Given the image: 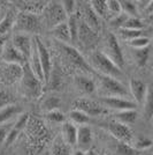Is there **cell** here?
Listing matches in <instances>:
<instances>
[{
  "label": "cell",
  "mask_w": 153,
  "mask_h": 155,
  "mask_svg": "<svg viewBox=\"0 0 153 155\" xmlns=\"http://www.w3.org/2000/svg\"><path fill=\"white\" fill-rule=\"evenodd\" d=\"M120 6H121V12L123 14H126L128 18H137L138 7H137L136 1L122 0V1H120Z\"/></svg>",
  "instance_id": "obj_27"
},
{
  "label": "cell",
  "mask_w": 153,
  "mask_h": 155,
  "mask_svg": "<svg viewBox=\"0 0 153 155\" xmlns=\"http://www.w3.org/2000/svg\"><path fill=\"white\" fill-rule=\"evenodd\" d=\"M52 155H70V146H68L62 138H57L52 145Z\"/></svg>",
  "instance_id": "obj_26"
},
{
  "label": "cell",
  "mask_w": 153,
  "mask_h": 155,
  "mask_svg": "<svg viewBox=\"0 0 153 155\" xmlns=\"http://www.w3.org/2000/svg\"><path fill=\"white\" fill-rule=\"evenodd\" d=\"M43 13H44L46 23L51 28H53V27L59 25V23H62V22L67 21V16L64 14V9H62L61 4L57 2V1L47 2V5L45 6Z\"/></svg>",
  "instance_id": "obj_8"
},
{
  "label": "cell",
  "mask_w": 153,
  "mask_h": 155,
  "mask_svg": "<svg viewBox=\"0 0 153 155\" xmlns=\"http://www.w3.org/2000/svg\"><path fill=\"white\" fill-rule=\"evenodd\" d=\"M70 155H85V153L81 149H77V150H74Z\"/></svg>",
  "instance_id": "obj_46"
},
{
  "label": "cell",
  "mask_w": 153,
  "mask_h": 155,
  "mask_svg": "<svg viewBox=\"0 0 153 155\" xmlns=\"http://www.w3.org/2000/svg\"><path fill=\"white\" fill-rule=\"evenodd\" d=\"M105 51L104 52L107 57H108L113 63H114L120 70H122L124 67V57L123 53L121 51V48L119 45V42L116 39L113 32H109L106 36V42H105Z\"/></svg>",
  "instance_id": "obj_5"
},
{
  "label": "cell",
  "mask_w": 153,
  "mask_h": 155,
  "mask_svg": "<svg viewBox=\"0 0 153 155\" xmlns=\"http://www.w3.org/2000/svg\"><path fill=\"white\" fill-rule=\"evenodd\" d=\"M99 84L100 89L106 95V97H126L128 96L127 88L114 78L99 74Z\"/></svg>",
  "instance_id": "obj_4"
},
{
  "label": "cell",
  "mask_w": 153,
  "mask_h": 155,
  "mask_svg": "<svg viewBox=\"0 0 153 155\" xmlns=\"http://www.w3.org/2000/svg\"><path fill=\"white\" fill-rule=\"evenodd\" d=\"M92 142V132L89 126L82 125L80 129H77V139L76 145L80 146L81 150L88 149Z\"/></svg>",
  "instance_id": "obj_17"
},
{
  "label": "cell",
  "mask_w": 153,
  "mask_h": 155,
  "mask_svg": "<svg viewBox=\"0 0 153 155\" xmlns=\"http://www.w3.org/2000/svg\"><path fill=\"white\" fill-rule=\"evenodd\" d=\"M77 41L84 48H92L99 41L98 32L93 31L91 28L86 26L83 21H78V31H77Z\"/></svg>",
  "instance_id": "obj_10"
},
{
  "label": "cell",
  "mask_w": 153,
  "mask_h": 155,
  "mask_svg": "<svg viewBox=\"0 0 153 155\" xmlns=\"http://www.w3.org/2000/svg\"><path fill=\"white\" fill-rule=\"evenodd\" d=\"M21 4H23V12L27 13H31L38 15L44 11L45 6L47 5L46 1H21Z\"/></svg>",
  "instance_id": "obj_23"
},
{
  "label": "cell",
  "mask_w": 153,
  "mask_h": 155,
  "mask_svg": "<svg viewBox=\"0 0 153 155\" xmlns=\"http://www.w3.org/2000/svg\"><path fill=\"white\" fill-rule=\"evenodd\" d=\"M137 118V112L136 110H123V111H117L115 114V119L116 122L121 124H131L134 123Z\"/></svg>",
  "instance_id": "obj_25"
},
{
  "label": "cell",
  "mask_w": 153,
  "mask_h": 155,
  "mask_svg": "<svg viewBox=\"0 0 153 155\" xmlns=\"http://www.w3.org/2000/svg\"><path fill=\"white\" fill-rule=\"evenodd\" d=\"M21 132L19 129H16L15 126H14L13 129H11L8 131V133H7V137L6 139H5V142H6V145H11V143H13L15 141V139L17 138L19 136V133Z\"/></svg>",
  "instance_id": "obj_43"
},
{
  "label": "cell",
  "mask_w": 153,
  "mask_h": 155,
  "mask_svg": "<svg viewBox=\"0 0 153 155\" xmlns=\"http://www.w3.org/2000/svg\"><path fill=\"white\" fill-rule=\"evenodd\" d=\"M129 44L134 49H143V48H146L150 45V38L145 37V36H139L137 38L129 41Z\"/></svg>",
  "instance_id": "obj_38"
},
{
  "label": "cell",
  "mask_w": 153,
  "mask_h": 155,
  "mask_svg": "<svg viewBox=\"0 0 153 155\" xmlns=\"http://www.w3.org/2000/svg\"><path fill=\"white\" fill-rule=\"evenodd\" d=\"M144 26H145L144 22L139 18H128L122 28L131 29V30H142L144 28Z\"/></svg>",
  "instance_id": "obj_33"
},
{
  "label": "cell",
  "mask_w": 153,
  "mask_h": 155,
  "mask_svg": "<svg viewBox=\"0 0 153 155\" xmlns=\"http://www.w3.org/2000/svg\"><path fill=\"white\" fill-rule=\"evenodd\" d=\"M58 45L60 48V50L62 51V53L64 54L66 59L69 61L70 64H73L74 66L78 67L80 70H83L85 72H91L92 67L90 66V64L84 59V57L77 51L74 46L69 45V44H64V43H59Z\"/></svg>",
  "instance_id": "obj_6"
},
{
  "label": "cell",
  "mask_w": 153,
  "mask_h": 155,
  "mask_svg": "<svg viewBox=\"0 0 153 155\" xmlns=\"http://www.w3.org/2000/svg\"><path fill=\"white\" fill-rule=\"evenodd\" d=\"M73 107L75 110L83 112L88 117H96L105 112V109L100 103L95 102L90 98H83V97L76 98L73 102Z\"/></svg>",
  "instance_id": "obj_9"
},
{
  "label": "cell",
  "mask_w": 153,
  "mask_h": 155,
  "mask_svg": "<svg viewBox=\"0 0 153 155\" xmlns=\"http://www.w3.org/2000/svg\"><path fill=\"white\" fill-rule=\"evenodd\" d=\"M67 26L69 30L70 35V42H77V31H78V18L76 15H71L67 18Z\"/></svg>",
  "instance_id": "obj_29"
},
{
  "label": "cell",
  "mask_w": 153,
  "mask_h": 155,
  "mask_svg": "<svg viewBox=\"0 0 153 155\" xmlns=\"http://www.w3.org/2000/svg\"><path fill=\"white\" fill-rule=\"evenodd\" d=\"M0 4H1V2H0Z\"/></svg>",
  "instance_id": "obj_48"
},
{
  "label": "cell",
  "mask_w": 153,
  "mask_h": 155,
  "mask_svg": "<svg viewBox=\"0 0 153 155\" xmlns=\"http://www.w3.org/2000/svg\"><path fill=\"white\" fill-rule=\"evenodd\" d=\"M62 139L68 146L76 145L77 129L73 123L64 122V124H62Z\"/></svg>",
  "instance_id": "obj_19"
},
{
  "label": "cell",
  "mask_w": 153,
  "mask_h": 155,
  "mask_svg": "<svg viewBox=\"0 0 153 155\" xmlns=\"http://www.w3.org/2000/svg\"><path fill=\"white\" fill-rule=\"evenodd\" d=\"M9 102H11L9 95H8L5 91L0 89V108H4V107L8 105Z\"/></svg>",
  "instance_id": "obj_44"
},
{
  "label": "cell",
  "mask_w": 153,
  "mask_h": 155,
  "mask_svg": "<svg viewBox=\"0 0 153 155\" xmlns=\"http://www.w3.org/2000/svg\"><path fill=\"white\" fill-rule=\"evenodd\" d=\"M9 126H0V142H4L9 131Z\"/></svg>",
  "instance_id": "obj_45"
},
{
  "label": "cell",
  "mask_w": 153,
  "mask_h": 155,
  "mask_svg": "<svg viewBox=\"0 0 153 155\" xmlns=\"http://www.w3.org/2000/svg\"><path fill=\"white\" fill-rule=\"evenodd\" d=\"M60 4H61V6H62V9H64V12L67 18L74 15L75 6H76V5H75L76 2H75L74 0H64V1H61Z\"/></svg>",
  "instance_id": "obj_39"
},
{
  "label": "cell",
  "mask_w": 153,
  "mask_h": 155,
  "mask_svg": "<svg viewBox=\"0 0 153 155\" xmlns=\"http://www.w3.org/2000/svg\"><path fill=\"white\" fill-rule=\"evenodd\" d=\"M75 86L78 91L84 94H92L96 91V84L93 80L84 75H78L75 78Z\"/></svg>",
  "instance_id": "obj_21"
},
{
  "label": "cell",
  "mask_w": 153,
  "mask_h": 155,
  "mask_svg": "<svg viewBox=\"0 0 153 155\" xmlns=\"http://www.w3.org/2000/svg\"><path fill=\"white\" fill-rule=\"evenodd\" d=\"M52 35L54 36V38L57 39L59 43H64V44H68L70 42V35L69 30H68V26L67 22H62L59 23L57 26L51 28Z\"/></svg>",
  "instance_id": "obj_18"
},
{
  "label": "cell",
  "mask_w": 153,
  "mask_h": 155,
  "mask_svg": "<svg viewBox=\"0 0 153 155\" xmlns=\"http://www.w3.org/2000/svg\"><path fill=\"white\" fill-rule=\"evenodd\" d=\"M101 103L107 107L109 109H113L117 111H123V110H135L136 109V103L133 101H129L123 97H102Z\"/></svg>",
  "instance_id": "obj_13"
},
{
  "label": "cell",
  "mask_w": 153,
  "mask_h": 155,
  "mask_svg": "<svg viewBox=\"0 0 153 155\" xmlns=\"http://www.w3.org/2000/svg\"><path fill=\"white\" fill-rule=\"evenodd\" d=\"M129 89L137 103H143L147 94V84L138 79H131L129 82Z\"/></svg>",
  "instance_id": "obj_16"
},
{
  "label": "cell",
  "mask_w": 153,
  "mask_h": 155,
  "mask_svg": "<svg viewBox=\"0 0 153 155\" xmlns=\"http://www.w3.org/2000/svg\"><path fill=\"white\" fill-rule=\"evenodd\" d=\"M127 19H128V16L126 14H123V13L117 14V15H115V16L109 19V26L112 27L113 29L119 30V29H121L122 27H123V25H124V22L127 21Z\"/></svg>",
  "instance_id": "obj_36"
},
{
  "label": "cell",
  "mask_w": 153,
  "mask_h": 155,
  "mask_svg": "<svg viewBox=\"0 0 153 155\" xmlns=\"http://www.w3.org/2000/svg\"><path fill=\"white\" fill-rule=\"evenodd\" d=\"M13 46L17 50V51L26 58L28 61V59L31 54V49H32V38L27 35V34H16L14 36L13 42H12Z\"/></svg>",
  "instance_id": "obj_12"
},
{
  "label": "cell",
  "mask_w": 153,
  "mask_h": 155,
  "mask_svg": "<svg viewBox=\"0 0 153 155\" xmlns=\"http://www.w3.org/2000/svg\"><path fill=\"white\" fill-rule=\"evenodd\" d=\"M107 14H108V19L113 18L117 14L122 13L121 6H120V1L119 0H107Z\"/></svg>",
  "instance_id": "obj_35"
},
{
  "label": "cell",
  "mask_w": 153,
  "mask_h": 155,
  "mask_svg": "<svg viewBox=\"0 0 153 155\" xmlns=\"http://www.w3.org/2000/svg\"><path fill=\"white\" fill-rule=\"evenodd\" d=\"M69 119L75 124H80V125H83L90 122V117H88L85 114L78 111V110L73 109L69 112Z\"/></svg>",
  "instance_id": "obj_32"
},
{
  "label": "cell",
  "mask_w": 153,
  "mask_h": 155,
  "mask_svg": "<svg viewBox=\"0 0 153 155\" xmlns=\"http://www.w3.org/2000/svg\"><path fill=\"white\" fill-rule=\"evenodd\" d=\"M117 152L121 155H134L135 153L134 148L130 145L124 143V142H119V145H117Z\"/></svg>",
  "instance_id": "obj_42"
},
{
  "label": "cell",
  "mask_w": 153,
  "mask_h": 155,
  "mask_svg": "<svg viewBox=\"0 0 153 155\" xmlns=\"http://www.w3.org/2000/svg\"><path fill=\"white\" fill-rule=\"evenodd\" d=\"M108 131L109 133L113 137H115L120 142H124V143H130L134 140V134L131 132V130L129 129L128 125L121 124L119 122H111L108 124Z\"/></svg>",
  "instance_id": "obj_11"
},
{
  "label": "cell",
  "mask_w": 153,
  "mask_h": 155,
  "mask_svg": "<svg viewBox=\"0 0 153 155\" xmlns=\"http://www.w3.org/2000/svg\"><path fill=\"white\" fill-rule=\"evenodd\" d=\"M90 7L95 12L97 16L100 19H108L107 14V2L106 0H92L90 1Z\"/></svg>",
  "instance_id": "obj_24"
},
{
  "label": "cell",
  "mask_w": 153,
  "mask_h": 155,
  "mask_svg": "<svg viewBox=\"0 0 153 155\" xmlns=\"http://www.w3.org/2000/svg\"><path fill=\"white\" fill-rule=\"evenodd\" d=\"M119 34L123 39H127V41H131L134 38H137L142 36V30H131V29H124L121 28L119 29Z\"/></svg>",
  "instance_id": "obj_37"
},
{
  "label": "cell",
  "mask_w": 153,
  "mask_h": 155,
  "mask_svg": "<svg viewBox=\"0 0 153 155\" xmlns=\"http://www.w3.org/2000/svg\"><path fill=\"white\" fill-rule=\"evenodd\" d=\"M90 60H91V65L90 66L98 70L99 74L114 78L116 80H119V79H121L123 77L122 70H120L104 52H100V51L93 52L91 54Z\"/></svg>",
  "instance_id": "obj_1"
},
{
  "label": "cell",
  "mask_w": 153,
  "mask_h": 155,
  "mask_svg": "<svg viewBox=\"0 0 153 155\" xmlns=\"http://www.w3.org/2000/svg\"><path fill=\"white\" fill-rule=\"evenodd\" d=\"M13 27L19 34H35V36H37L42 29V21L36 14L21 12L15 16Z\"/></svg>",
  "instance_id": "obj_3"
},
{
  "label": "cell",
  "mask_w": 153,
  "mask_h": 155,
  "mask_svg": "<svg viewBox=\"0 0 153 155\" xmlns=\"http://www.w3.org/2000/svg\"><path fill=\"white\" fill-rule=\"evenodd\" d=\"M2 58H4V60L6 61L7 64H16L20 65V66H23L24 64L28 63L26 58L14 48L12 42L5 43L4 51H2Z\"/></svg>",
  "instance_id": "obj_14"
},
{
  "label": "cell",
  "mask_w": 153,
  "mask_h": 155,
  "mask_svg": "<svg viewBox=\"0 0 153 155\" xmlns=\"http://www.w3.org/2000/svg\"><path fill=\"white\" fill-rule=\"evenodd\" d=\"M152 146V140L148 139V138H143V137H139L135 140V148L136 149H147Z\"/></svg>",
  "instance_id": "obj_41"
},
{
  "label": "cell",
  "mask_w": 153,
  "mask_h": 155,
  "mask_svg": "<svg viewBox=\"0 0 153 155\" xmlns=\"http://www.w3.org/2000/svg\"><path fill=\"white\" fill-rule=\"evenodd\" d=\"M14 21H15V14L11 11L0 21V35H4V34L9 31L11 28L14 26Z\"/></svg>",
  "instance_id": "obj_30"
},
{
  "label": "cell",
  "mask_w": 153,
  "mask_h": 155,
  "mask_svg": "<svg viewBox=\"0 0 153 155\" xmlns=\"http://www.w3.org/2000/svg\"><path fill=\"white\" fill-rule=\"evenodd\" d=\"M20 80H21V91L24 96L33 100V98H38L42 95L43 82L32 73L28 63L23 65V73Z\"/></svg>",
  "instance_id": "obj_2"
},
{
  "label": "cell",
  "mask_w": 153,
  "mask_h": 155,
  "mask_svg": "<svg viewBox=\"0 0 153 155\" xmlns=\"http://www.w3.org/2000/svg\"><path fill=\"white\" fill-rule=\"evenodd\" d=\"M22 112V108L17 104H8L0 109V124H4L13 119L14 117L19 116Z\"/></svg>",
  "instance_id": "obj_20"
},
{
  "label": "cell",
  "mask_w": 153,
  "mask_h": 155,
  "mask_svg": "<svg viewBox=\"0 0 153 155\" xmlns=\"http://www.w3.org/2000/svg\"><path fill=\"white\" fill-rule=\"evenodd\" d=\"M23 73V66L16 64H7V67L4 71V75L8 82H14L16 80H20Z\"/></svg>",
  "instance_id": "obj_22"
},
{
  "label": "cell",
  "mask_w": 153,
  "mask_h": 155,
  "mask_svg": "<svg viewBox=\"0 0 153 155\" xmlns=\"http://www.w3.org/2000/svg\"><path fill=\"white\" fill-rule=\"evenodd\" d=\"M150 57V48H143V49H134V58L138 66L143 67L147 64V60Z\"/></svg>",
  "instance_id": "obj_28"
},
{
  "label": "cell",
  "mask_w": 153,
  "mask_h": 155,
  "mask_svg": "<svg viewBox=\"0 0 153 155\" xmlns=\"http://www.w3.org/2000/svg\"><path fill=\"white\" fill-rule=\"evenodd\" d=\"M81 13H82V21L86 26L91 28L93 31L99 32L101 29V23H100V19L97 16L95 12L92 11V8L90 5H85L81 8Z\"/></svg>",
  "instance_id": "obj_15"
},
{
  "label": "cell",
  "mask_w": 153,
  "mask_h": 155,
  "mask_svg": "<svg viewBox=\"0 0 153 155\" xmlns=\"http://www.w3.org/2000/svg\"><path fill=\"white\" fill-rule=\"evenodd\" d=\"M144 112L147 119H151L153 115V101H152V91L148 88L147 89L146 97L144 100Z\"/></svg>",
  "instance_id": "obj_34"
},
{
  "label": "cell",
  "mask_w": 153,
  "mask_h": 155,
  "mask_svg": "<svg viewBox=\"0 0 153 155\" xmlns=\"http://www.w3.org/2000/svg\"><path fill=\"white\" fill-rule=\"evenodd\" d=\"M61 105V101L60 98H58L55 96H50L45 100L43 104H42V108L46 111V112H50V111H54L58 110Z\"/></svg>",
  "instance_id": "obj_31"
},
{
  "label": "cell",
  "mask_w": 153,
  "mask_h": 155,
  "mask_svg": "<svg viewBox=\"0 0 153 155\" xmlns=\"http://www.w3.org/2000/svg\"><path fill=\"white\" fill-rule=\"evenodd\" d=\"M35 39V44H36V49H37V53H38V59L40 63V67L43 71V77H44V82L47 84L48 79L52 73V61L50 52L46 49L43 41L40 39L39 36H33Z\"/></svg>",
  "instance_id": "obj_7"
},
{
  "label": "cell",
  "mask_w": 153,
  "mask_h": 155,
  "mask_svg": "<svg viewBox=\"0 0 153 155\" xmlns=\"http://www.w3.org/2000/svg\"><path fill=\"white\" fill-rule=\"evenodd\" d=\"M46 118L52 122V123H64V116L62 112H60L59 110H54V111H50L46 112Z\"/></svg>",
  "instance_id": "obj_40"
},
{
  "label": "cell",
  "mask_w": 153,
  "mask_h": 155,
  "mask_svg": "<svg viewBox=\"0 0 153 155\" xmlns=\"http://www.w3.org/2000/svg\"><path fill=\"white\" fill-rule=\"evenodd\" d=\"M4 45H5V42H4V39L0 38V48H1V46H4Z\"/></svg>",
  "instance_id": "obj_47"
}]
</instances>
